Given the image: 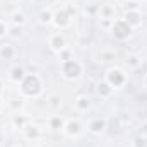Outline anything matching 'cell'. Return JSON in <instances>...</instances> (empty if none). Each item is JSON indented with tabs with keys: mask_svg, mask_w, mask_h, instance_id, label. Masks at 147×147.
Here are the masks:
<instances>
[{
	"mask_svg": "<svg viewBox=\"0 0 147 147\" xmlns=\"http://www.w3.org/2000/svg\"><path fill=\"white\" fill-rule=\"evenodd\" d=\"M144 86H146V89H147V75H146V79H144Z\"/></svg>",
	"mask_w": 147,
	"mask_h": 147,
	"instance_id": "cell-28",
	"label": "cell"
},
{
	"mask_svg": "<svg viewBox=\"0 0 147 147\" xmlns=\"http://www.w3.org/2000/svg\"><path fill=\"white\" fill-rule=\"evenodd\" d=\"M63 132L67 137H79L82 134V123L79 120H69V121H65Z\"/></svg>",
	"mask_w": 147,
	"mask_h": 147,
	"instance_id": "cell-6",
	"label": "cell"
},
{
	"mask_svg": "<svg viewBox=\"0 0 147 147\" xmlns=\"http://www.w3.org/2000/svg\"><path fill=\"white\" fill-rule=\"evenodd\" d=\"M16 57V50L10 45H2L0 46V58L2 60H12Z\"/></svg>",
	"mask_w": 147,
	"mask_h": 147,
	"instance_id": "cell-14",
	"label": "cell"
},
{
	"mask_svg": "<svg viewBox=\"0 0 147 147\" xmlns=\"http://www.w3.org/2000/svg\"><path fill=\"white\" fill-rule=\"evenodd\" d=\"M39 22L41 24H50V22H53V14L50 12V10H41L39 12Z\"/></svg>",
	"mask_w": 147,
	"mask_h": 147,
	"instance_id": "cell-19",
	"label": "cell"
},
{
	"mask_svg": "<svg viewBox=\"0 0 147 147\" xmlns=\"http://www.w3.org/2000/svg\"><path fill=\"white\" fill-rule=\"evenodd\" d=\"M0 142H2V134H0Z\"/></svg>",
	"mask_w": 147,
	"mask_h": 147,
	"instance_id": "cell-32",
	"label": "cell"
},
{
	"mask_svg": "<svg viewBox=\"0 0 147 147\" xmlns=\"http://www.w3.org/2000/svg\"><path fill=\"white\" fill-rule=\"evenodd\" d=\"M87 130H89L91 134H94V135L103 134V132L106 130V120H105V118H94V120H91L89 125H87Z\"/></svg>",
	"mask_w": 147,
	"mask_h": 147,
	"instance_id": "cell-8",
	"label": "cell"
},
{
	"mask_svg": "<svg viewBox=\"0 0 147 147\" xmlns=\"http://www.w3.org/2000/svg\"><path fill=\"white\" fill-rule=\"evenodd\" d=\"M12 123H14L17 128H21V130H22V128L28 125V118H24L22 115H19V113H17V115H14V118H12Z\"/></svg>",
	"mask_w": 147,
	"mask_h": 147,
	"instance_id": "cell-20",
	"label": "cell"
},
{
	"mask_svg": "<svg viewBox=\"0 0 147 147\" xmlns=\"http://www.w3.org/2000/svg\"><path fill=\"white\" fill-rule=\"evenodd\" d=\"M7 33H9V28H7V24H5L3 21H0V38H3Z\"/></svg>",
	"mask_w": 147,
	"mask_h": 147,
	"instance_id": "cell-26",
	"label": "cell"
},
{
	"mask_svg": "<svg viewBox=\"0 0 147 147\" xmlns=\"http://www.w3.org/2000/svg\"><path fill=\"white\" fill-rule=\"evenodd\" d=\"M132 29H134V28H130L125 19H115L113 24H111V33H113V36L116 38V39H121V41L127 39V38H130Z\"/></svg>",
	"mask_w": 147,
	"mask_h": 147,
	"instance_id": "cell-3",
	"label": "cell"
},
{
	"mask_svg": "<svg viewBox=\"0 0 147 147\" xmlns=\"http://www.w3.org/2000/svg\"><path fill=\"white\" fill-rule=\"evenodd\" d=\"M16 147H21V146H16Z\"/></svg>",
	"mask_w": 147,
	"mask_h": 147,
	"instance_id": "cell-35",
	"label": "cell"
},
{
	"mask_svg": "<svg viewBox=\"0 0 147 147\" xmlns=\"http://www.w3.org/2000/svg\"><path fill=\"white\" fill-rule=\"evenodd\" d=\"M22 132H24V137L26 139H29V140H38L39 137H41V130H39V127L36 125H31V123H28L24 128H22Z\"/></svg>",
	"mask_w": 147,
	"mask_h": 147,
	"instance_id": "cell-11",
	"label": "cell"
},
{
	"mask_svg": "<svg viewBox=\"0 0 147 147\" xmlns=\"http://www.w3.org/2000/svg\"><path fill=\"white\" fill-rule=\"evenodd\" d=\"M65 10H67V14H69L70 17H74V16L77 14V9H75V5H67V7H65Z\"/></svg>",
	"mask_w": 147,
	"mask_h": 147,
	"instance_id": "cell-27",
	"label": "cell"
},
{
	"mask_svg": "<svg viewBox=\"0 0 147 147\" xmlns=\"http://www.w3.org/2000/svg\"><path fill=\"white\" fill-rule=\"evenodd\" d=\"M24 77H26V70H24L22 67H19V65H16V67L10 70V74H9V79H10L12 82H16V84H21Z\"/></svg>",
	"mask_w": 147,
	"mask_h": 147,
	"instance_id": "cell-12",
	"label": "cell"
},
{
	"mask_svg": "<svg viewBox=\"0 0 147 147\" xmlns=\"http://www.w3.org/2000/svg\"><path fill=\"white\" fill-rule=\"evenodd\" d=\"M62 74L69 80H77L82 75V63L77 62L75 58H69L62 62Z\"/></svg>",
	"mask_w": 147,
	"mask_h": 147,
	"instance_id": "cell-2",
	"label": "cell"
},
{
	"mask_svg": "<svg viewBox=\"0 0 147 147\" xmlns=\"http://www.w3.org/2000/svg\"><path fill=\"white\" fill-rule=\"evenodd\" d=\"M115 51H103L101 53V60L103 62H110V60H115Z\"/></svg>",
	"mask_w": 147,
	"mask_h": 147,
	"instance_id": "cell-24",
	"label": "cell"
},
{
	"mask_svg": "<svg viewBox=\"0 0 147 147\" xmlns=\"http://www.w3.org/2000/svg\"><path fill=\"white\" fill-rule=\"evenodd\" d=\"M10 22H12L14 26L22 28L24 22H26V14H24L22 10H16V12H12V16H10Z\"/></svg>",
	"mask_w": 147,
	"mask_h": 147,
	"instance_id": "cell-15",
	"label": "cell"
},
{
	"mask_svg": "<svg viewBox=\"0 0 147 147\" xmlns=\"http://www.w3.org/2000/svg\"><path fill=\"white\" fill-rule=\"evenodd\" d=\"M43 82L38 74H26V77L21 82V92L28 98H36L41 94Z\"/></svg>",
	"mask_w": 147,
	"mask_h": 147,
	"instance_id": "cell-1",
	"label": "cell"
},
{
	"mask_svg": "<svg viewBox=\"0 0 147 147\" xmlns=\"http://www.w3.org/2000/svg\"><path fill=\"white\" fill-rule=\"evenodd\" d=\"M48 105H50L53 110H57V108H60V105H62V98H60L58 94H51V96L48 98Z\"/></svg>",
	"mask_w": 147,
	"mask_h": 147,
	"instance_id": "cell-21",
	"label": "cell"
},
{
	"mask_svg": "<svg viewBox=\"0 0 147 147\" xmlns=\"http://www.w3.org/2000/svg\"><path fill=\"white\" fill-rule=\"evenodd\" d=\"M125 21L128 22L130 28H137L142 24V16H140V10H127L125 14Z\"/></svg>",
	"mask_w": 147,
	"mask_h": 147,
	"instance_id": "cell-9",
	"label": "cell"
},
{
	"mask_svg": "<svg viewBox=\"0 0 147 147\" xmlns=\"http://www.w3.org/2000/svg\"><path fill=\"white\" fill-rule=\"evenodd\" d=\"M63 127H65V120L62 116L55 115V116L50 118V128H53V130H63Z\"/></svg>",
	"mask_w": 147,
	"mask_h": 147,
	"instance_id": "cell-16",
	"label": "cell"
},
{
	"mask_svg": "<svg viewBox=\"0 0 147 147\" xmlns=\"http://www.w3.org/2000/svg\"><path fill=\"white\" fill-rule=\"evenodd\" d=\"M2 87H3V86H2V80H0V94H2Z\"/></svg>",
	"mask_w": 147,
	"mask_h": 147,
	"instance_id": "cell-30",
	"label": "cell"
},
{
	"mask_svg": "<svg viewBox=\"0 0 147 147\" xmlns=\"http://www.w3.org/2000/svg\"><path fill=\"white\" fill-rule=\"evenodd\" d=\"M106 80L111 84V87L116 89V87H120L127 82V75L123 74L121 69H110L108 74H106Z\"/></svg>",
	"mask_w": 147,
	"mask_h": 147,
	"instance_id": "cell-4",
	"label": "cell"
},
{
	"mask_svg": "<svg viewBox=\"0 0 147 147\" xmlns=\"http://www.w3.org/2000/svg\"><path fill=\"white\" fill-rule=\"evenodd\" d=\"M132 147H147V137L146 135H139L132 140Z\"/></svg>",
	"mask_w": 147,
	"mask_h": 147,
	"instance_id": "cell-22",
	"label": "cell"
},
{
	"mask_svg": "<svg viewBox=\"0 0 147 147\" xmlns=\"http://www.w3.org/2000/svg\"><path fill=\"white\" fill-rule=\"evenodd\" d=\"M29 147H39V146H36V144H33V146H29Z\"/></svg>",
	"mask_w": 147,
	"mask_h": 147,
	"instance_id": "cell-31",
	"label": "cell"
},
{
	"mask_svg": "<svg viewBox=\"0 0 147 147\" xmlns=\"http://www.w3.org/2000/svg\"><path fill=\"white\" fill-rule=\"evenodd\" d=\"M75 108L79 111H87L89 108H91V99L87 98V96H77L75 98Z\"/></svg>",
	"mask_w": 147,
	"mask_h": 147,
	"instance_id": "cell-13",
	"label": "cell"
},
{
	"mask_svg": "<svg viewBox=\"0 0 147 147\" xmlns=\"http://www.w3.org/2000/svg\"><path fill=\"white\" fill-rule=\"evenodd\" d=\"M9 106H10L12 110L16 111V113H19V111H21L22 108H24V103H22L21 99H12V101L9 103Z\"/></svg>",
	"mask_w": 147,
	"mask_h": 147,
	"instance_id": "cell-23",
	"label": "cell"
},
{
	"mask_svg": "<svg viewBox=\"0 0 147 147\" xmlns=\"http://www.w3.org/2000/svg\"><path fill=\"white\" fill-rule=\"evenodd\" d=\"M134 2H137V3H139V2H140V0H134Z\"/></svg>",
	"mask_w": 147,
	"mask_h": 147,
	"instance_id": "cell-33",
	"label": "cell"
},
{
	"mask_svg": "<svg viewBox=\"0 0 147 147\" xmlns=\"http://www.w3.org/2000/svg\"><path fill=\"white\" fill-rule=\"evenodd\" d=\"M58 2H62V3H69V0H58Z\"/></svg>",
	"mask_w": 147,
	"mask_h": 147,
	"instance_id": "cell-29",
	"label": "cell"
},
{
	"mask_svg": "<svg viewBox=\"0 0 147 147\" xmlns=\"http://www.w3.org/2000/svg\"><path fill=\"white\" fill-rule=\"evenodd\" d=\"M70 21H72V17L67 14L65 9H62V10H58V12L53 14V24H55L57 28H60V29L67 28V26L70 24Z\"/></svg>",
	"mask_w": 147,
	"mask_h": 147,
	"instance_id": "cell-7",
	"label": "cell"
},
{
	"mask_svg": "<svg viewBox=\"0 0 147 147\" xmlns=\"http://www.w3.org/2000/svg\"><path fill=\"white\" fill-rule=\"evenodd\" d=\"M96 91H98V94H99L103 99H108L111 94H113L115 87H111V84L108 82V80H101V82H98V86H96Z\"/></svg>",
	"mask_w": 147,
	"mask_h": 147,
	"instance_id": "cell-10",
	"label": "cell"
},
{
	"mask_svg": "<svg viewBox=\"0 0 147 147\" xmlns=\"http://www.w3.org/2000/svg\"><path fill=\"white\" fill-rule=\"evenodd\" d=\"M127 63H128V67H132V69H139L140 65H142V58L139 57V55H128V58H127Z\"/></svg>",
	"mask_w": 147,
	"mask_h": 147,
	"instance_id": "cell-18",
	"label": "cell"
},
{
	"mask_svg": "<svg viewBox=\"0 0 147 147\" xmlns=\"http://www.w3.org/2000/svg\"><path fill=\"white\" fill-rule=\"evenodd\" d=\"M99 14H101V19H110V21H115V9H113L111 5H101Z\"/></svg>",
	"mask_w": 147,
	"mask_h": 147,
	"instance_id": "cell-17",
	"label": "cell"
},
{
	"mask_svg": "<svg viewBox=\"0 0 147 147\" xmlns=\"http://www.w3.org/2000/svg\"><path fill=\"white\" fill-rule=\"evenodd\" d=\"M0 108H2V103H0Z\"/></svg>",
	"mask_w": 147,
	"mask_h": 147,
	"instance_id": "cell-34",
	"label": "cell"
},
{
	"mask_svg": "<svg viewBox=\"0 0 147 147\" xmlns=\"http://www.w3.org/2000/svg\"><path fill=\"white\" fill-rule=\"evenodd\" d=\"M48 45H50V48H51L53 51L62 53V51L67 48V39H65L63 34L57 33V34H51V36L48 38Z\"/></svg>",
	"mask_w": 147,
	"mask_h": 147,
	"instance_id": "cell-5",
	"label": "cell"
},
{
	"mask_svg": "<svg viewBox=\"0 0 147 147\" xmlns=\"http://www.w3.org/2000/svg\"><path fill=\"white\" fill-rule=\"evenodd\" d=\"M127 10H139V3L134 2V0H128L127 2Z\"/></svg>",
	"mask_w": 147,
	"mask_h": 147,
	"instance_id": "cell-25",
	"label": "cell"
}]
</instances>
